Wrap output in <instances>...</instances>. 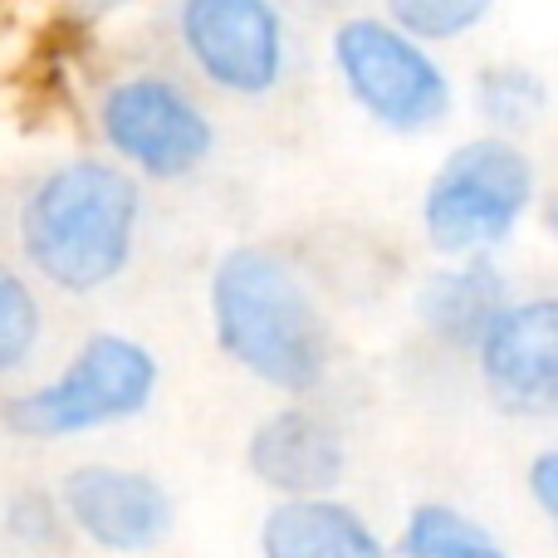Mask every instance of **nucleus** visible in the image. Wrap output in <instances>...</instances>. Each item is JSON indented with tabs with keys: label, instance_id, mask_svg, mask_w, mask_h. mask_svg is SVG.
<instances>
[{
	"label": "nucleus",
	"instance_id": "obj_1",
	"mask_svg": "<svg viewBox=\"0 0 558 558\" xmlns=\"http://www.w3.org/2000/svg\"><path fill=\"white\" fill-rule=\"evenodd\" d=\"M143 231V192L113 162L74 157L25 192L15 235L29 270L64 294H94L128 270Z\"/></svg>",
	"mask_w": 558,
	"mask_h": 558
},
{
	"label": "nucleus",
	"instance_id": "obj_2",
	"mask_svg": "<svg viewBox=\"0 0 558 558\" xmlns=\"http://www.w3.org/2000/svg\"><path fill=\"white\" fill-rule=\"evenodd\" d=\"M211 324L221 353L275 392L304 397L328 377L333 333L324 308L294 265L265 245L221 255L211 275Z\"/></svg>",
	"mask_w": 558,
	"mask_h": 558
},
{
	"label": "nucleus",
	"instance_id": "obj_3",
	"mask_svg": "<svg viewBox=\"0 0 558 558\" xmlns=\"http://www.w3.org/2000/svg\"><path fill=\"white\" fill-rule=\"evenodd\" d=\"M157 377H162V367L137 338L88 333L78 343V353L59 367V377L10 397L5 426L15 436H29V441L98 432V426H113L147 412Z\"/></svg>",
	"mask_w": 558,
	"mask_h": 558
},
{
	"label": "nucleus",
	"instance_id": "obj_4",
	"mask_svg": "<svg viewBox=\"0 0 558 558\" xmlns=\"http://www.w3.org/2000/svg\"><path fill=\"white\" fill-rule=\"evenodd\" d=\"M534 202V162L510 137H475L461 143L432 172L422 202L426 241L451 260L490 255L520 231Z\"/></svg>",
	"mask_w": 558,
	"mask_h": 558
},
{
	"label": "nucleus",
	"instance_id": "obj_5",
	"mask_svg": "<svg viewBox=\"0 0 558 558\" xmlns=\"http://www.w3.org/2000/svg\"><path fill=\"white\" fill-rule=\"evenodd\" d=\"M333 64L348 98L387 133H432L451 113V78L432 49L383 15H353L333 29Z\"/></svg>",
	"mask_w": 558,
	"mask_h": 558
},
{
	"label": "nucleus",
	"instance_id": "obj_6",
	"mask_svg": "<svg viewBox=\"0 0 558 558\" xmlns=\"http://www.w3.org/2000/svg\"><path fill=\"white\" fill-rule=\"evenodd\" d=\"M104 143L157 182H182L206 167L216 147V128L206 108L167 74H128L98 104Z\"/></svg>",
	"mask_w": 558,
	"mask_h": 558
},
{
	"label": "nucleus",
	"instance_id": "obj_7",
	"mask_svg": "<svg viewBox=\"0 0 558 558\" xmlns=\"http://www.w3.org/2000/svg\"><path fill=\"white\" fill-rule=\"evenodd\" d=\"M177 35L196 74L235 98L275 94L289 69V29L275 0H182Z\"/></svg>",
	"mask_w": 558,
	"mask_h": 558
},
{
	"label": "nucleus",
	"instance_id": "obj_8",
	"mask_svg": "<svg viewBox=\"0 0 558 558\" xmlns=\"http://www.w3.org/2000/svg\"><path fill=\"white\" fill-rule=\"evenodd\" d=\"M59 510L88 544L108 554H153L172 534V495L162 481L128 465H74L59 485Z\"/></svg>",
	"mask_w": 558,
	"mask_h": 558
},
{
	"label": "nucleus",
	"instance_id": "obj_9",
	"mask_svg": "<svg viewBox=\"0 0 558 558\" xmlns=\"http://www.w3.org/2000/svg\"><path fill=\"white\" fill-rule=\"evenodd\" d=\"M481 377L510 416H554L558 407V304L510 299L475 343Z\"/></svg>",
	"mask_w": 558,
	"mask_h": 558
},
{
	"label": "nucleus",
	"instance_id": "obj_10",
	"mask_svg": "<svg viewBox=\"0 0 558 558\" xmlns=\"http://www.w3.org/2000/svg\"><path fill=\"white\" fill-rule=\"evenodd\" d=\"M245 465L279 500H308V495H333L348 471V446L324 412L279 407L251 432Z\"/></svg>",
	"mask_w": 558,
	"mask_h": 558
},
{
	"label": "nucleus",
	"instance_id": "obj_11",
	"mask_svg": "<svg viewBox=\"0 0 558 558\" xmlns=\"http://www.w3.org/2000/svg\"><path fill=\"white\" fill-rule=\"evenodd\" d=\"M260 558H392L383 534L333 495L279 500L260 524Z\"/></svg>",
	"mask_w": 558,
	"mask_h": 558
},
{
	"label": "nucleus",
	"instance_id": "obj_12",
	"mask_svg": "<svg viewBox=\"0 0 558 558\" xmlns=\"http://www.w3.org/2000/svg\"><path fill=\"white\" fill-rule=\"evenodd\" d=\"M510 304V284L495 270L490 255H465L461 265L426 275V284L416 289V314L441 343L451 348H475L481 333L490 328V318Z\"/></svg>",
	"mask_w": 558,
	"mask_h": 558
},
{
	"label": "nucleus",
	"instance_id": "obj_13",
	"mask_svg": "<svg viewBox=\"0 0 558 558\" xmlns=\"http://www.w3.org/2000/svg\"><path fill=\"white\" fill-rule=\"evenodd\" d=\"M402 558H510L495 544L490 530L471 520V514L451 510V505H416L402 524Z\"/></svg>",
	"mask_w": 558,
	"mask_h": 558
},
{
	"label": "nucleus",
	"instance_id": "obj_14",
	"mask_svg": "<svg viewBox=\"0 0 558 558\" xmlns=\"http://www.w3.org/2000/svg\"><path fill=\"white\" fill-rule=\"evenodd\" d=\"M475 108H481L485 123L495 128V137L530 133V128L549 113V84L524 64H490L475 78Z\"/></svg>",
	"mask_w": 558,
	"mask_h": 558
},
{
	"label": "nucleus",
	"instance_id": "obj_15",
	"mask_svg": "<svg viewBox=\"0 0 558 558\" xmlns=\"http://www.w3.org/2000/svg\"><path fill=\"white\" fill-rule=\"evenodd\" d=\"M495 0H387V25H397L416 45H446L485 25Z\"/></svg>",
	"mask_w": 558,
	"mask_h": 558
},
{
	"label": "nucleus",
	"instance_id": "obj_16",
	"mask_svg": "<svg viewBox=\"0 0 558 558\" xmlns=\"http://www.w3.org/2000/svg\"><path fill=\"white\" fill-rule=\"evenodd\" d=\"M39 338H45L39 294L25 284V275L0 265V377L20 373V367L35 357Z\"/></svg>",
	"mask_w": 558,
	"mask_h": 558
},
{
	"label": "nucleus",
	"instance_id": "obj_17",
	"mask_svg": "<svg viewBox=\"0 0 558 558\" xmlns=\"http://www.w3.org/2000/svg\"><path fill=\"white\" fill-rule=\"evenodd\" d=\"M5 530L15 534V539H25V544H49V539H54V530H59L54 500H49V495H39V490L15 495V500L5 505Z\"/></svg>",
	"mask_w": 558,
	"mask_h": 558
},
{
	"label": "nucleus",
	"instance_id": "obj_18",
	"mask_svg": "<svg viewBox=\"0 0 558 558\" xmlns=\"http://www.w3.org/2000/svg\"><path fill=\"white\" fill-rule=\"evenodd\" d=\"M530 495L544 520H558V451H539L530 461Z\"/></svg>",
	"mask_w": 558,
	"mask_h": 558
}]
</instances>
